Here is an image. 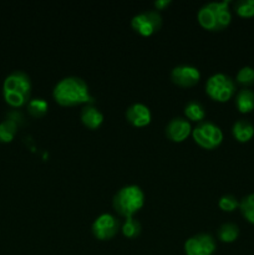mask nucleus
Here are the masks:
<instances>
[{"mask_svg":"<svg viewBox=\"0 0 254 255\" xmlns=\"http://www.w3.org/2000/svg\"><path fill=\"white\" fill-rule=\"evenodd\" d=\"M191 132V124L183 117H174L166 126V136L173 142H183Z\"/></svg>","mask_w":254,"mask_h":255,"instance_id":"nucleus-11","label":"nucleus"},{"mask_svg":"<svg viewBox=\"0 0 254 255\" xmlns=\"http://www.w3.org/2000/svg\"><path fill=\"white\" fill-rule=\"evenodd\" d=\"M231 1H213L203 5L198 10L197 19L199 25L209 31H222L232 21V14L229 10Z\"/></svg>","mask_w":254,"mask_h":255,"instance_id":"nucleus-3","label":"nucleus"},{"mask_svg":"<svg viewBox=\"0 0 254 255\" xmlns=\"http://www.w3.org/2000/svg\"><path fill=\"white\" fill-rule=\"evenodd\" d=\"M134 31L142 36H151L162 26V16L157 10H147L134 15L131 20Z\"/></svg>","mask_w":254,"mask_h":255,"instance_id":"nucleus-7","label":"nucleus"},{"mask_svg":"<svg viewBox=\"0 0 254 255\" xmlns=\"http://www.w3.org/2000/svg\"><path fill=\"white\" fill-rule=\"evenodd\" d=\"M184 115L191 121L203 122L204 117H206V109H204V106L199 101L192 100L184 107Z\"/></svg>","mask_w":254,"mask_h":255,"instance_id":"nucleus-16","label":"nucleus"},{"mask_svg":"<svg viewBox=\"0 0 254 255\" xmlns=\"http://www.w3.org/2000/svg\"><path fill=\"white\" fill-rule=\"evenodd\" d=\"M236 80L238 84L243 85V86H251L254 84V69L251 66L242 67L237 72Z\"/></svg>","mask_w":254,"mask_h":255,"instance_id":"nucleus-23","label":"nucleus"},{"mask_svg":"<svg viewBox=\"0 0 254 255\" xmlns=\"http://www.w3.org/2000/svg\"><path fill=\"white\" fill-rule=\"evenodd\" d=\"M218 207L224 212H233L237 208H239V202L232 194H224V196H222L219 198Z\"/></svg>","mask_w":254,"mask_h":255,"instance_id":"nucleus-24","label":"nucleus"},{"mask_svg":"<svg viewBox=\"0 0 254 255\" xmlns=\"http://www.w3.org/2000/svg\"><path fill=\"white\" fill-rule=\"evenodd\" d=\"M192 136L194 142L202 148L213 149L218 147L223 141V132L216 124L209 121L199 122L193 129Z\"/></svg>","mask_w":254,"mask_h":255,"instance_id":"nucleus-6","label":"nucleus"},{"mask_svg":"<svg viewBox=\"0 0 254 255\" xmlns=\"http://www.w3.org/2000/svg\"><path fill=\"white\" fill-rule=\"evenodd\" d=\"M234 10L242 17H253L254 0H239L234 4Z\"/></svg>","mask_w":254,"mask_h":255,"instance_id":"nucleus-22","label":"nucleus"},{"mask_svg":"<svg viewBox=\"0 0 254 255\" xmlns=\"http://www.w3.org/2000/svg\"><path fill=\"white\" fill-rule=\"evenodd\" d=\"M112 204L115 211L121 216L126 218L133 217V214L143 207L144 193L136 184L125 186L115 194Z\"/></svg>","mask_w":254,"mask_h":255,"instance_id":"nucleus-4","label":"nucleus"},{"mask_svg":"<svg viewBox=\"0 0 254 255\" xmlns=\"http://www.w3.org/2000/svg\"><path fill=\"white\" fill-rule=\"evenodd\" d=\"M171 2V0H157V1H154L153 5L157 10H164Z\"/></svg>","mask_w":254,"mask_h":255,"instance_id":"nucleus-25","label":"nucleus"},{"mask_svg":"<svg viewBox=\"0 0 254 255\" xmlns=\"http://www.w3.org/2000/svg\"><path fill=\"white\" fill-rule=\"evenodd\" d=\"M121 229L125 237L133 239L138 237L139 233H141V223L137 219H134L133 217H128V218H126Z\"/></svg>","mask_w":254,"mask_h":255,"instance_id":"nucleus-21","label":"nucleus"},{"mask_svg":"<svg viewBox=\"0 0 254 255\" xmlns=\"http://www.w3.org/2000/svg\"><path fill=\"white\" fill-rule=\"evenodd\" d=\"M206 92L214 101L227 102L236 94V84L231 76L218 72L207 80Z\"/></svg>","mask_w":254,"mask_h":255,"instance_id":"nucleus-5","label":"nucleus"},{"mask_svg":"<svg viewBox=\"0 0 254 255\" xmlns=\"http://www.w3.org/2000/svg\"><path fill=\"white\" fill-rule=\"evenodd\" d=\"M17 132V124L12 120L6 119L0 122V141L11 142Z\"/></svg>","mask_w":254,"mask_h":255,"instance_id":"nucleus-18","label":"nucleus"},{"mask_svg":"<svg viewBox=\"0 0 254 255\" xmlns=\"http://www.w3.org/2000/svg\"><path fill=\"white\" fill-rule=\"evenodd\" d=\"M120 222L112 214L104 213L97 217L92 223V233L99 241H110L117 234Z\"/></svg>","mask_w":254,"mask_h":255,"instance_id":"nucleus-9","label":"nucleus"},{"mask_svg":"<svg viewBox=\"0 0 254 255\" xmlns=\"http://www.w3.org/2000/svg\"><path fill=\"white\" fill-rule=\"evenodd\" d=\"M239 209L241 213L249 223L254 224V193L243 197L239 202Z\"/></svg>","mask_w":254,"mask_h":255,"instance_id":"nucleus-19","label":"nucleus"},{"mask_svg":"<svg viewBox=\"0 0 254 255\" xmlns=\"http://www.w3.org/2000/svg\"><path fill=\"white\" fill-rule=\"evenodd\" d=\"M55 101L61 106H76V105L94 102L89 90V85L81 77L69 76L60 80L52 91Z\"/></svg>","mask_w":254,"mask_h":255,"instance_id":"nucleus-1","label":"nucleus"},{"mask_svg":"<svg viewBox=\"0 0 254 255\" xmlns=\"http://www.w3.org/2000/svg\"><path fill=\"white\" fill-rule=\"evenodd\" d=\"M80 117H81L82 124L90 129L99 128L102 125V122H104V115H102V112L99 109L92 106V105H86L81 110Z\"/></svg>","mask_w":254,"mask_h":255,"instance_id":"nucleus-13","label":"nucleus"},{"mask_svg":"<svg viewBox=\"0 0 254 255\" xmlns=\"http://www.w3.org/2000/svg\"><path fill=\"white\" fill-rule=\"evenodd\" d=\"M239 237V228L234 223H223L218 228V238L223 243H233Z\"/></svg>","mask_w":254,"mask_h":255,"instance_id":"nucleus-17","label":"nucleus"},{"mask_svg":"<svg viewBox=\"0 0 254 255\" xmlns=\"http://www.w3.org/2000/svg\"><path fill=\"white\" fill-rule=\"evenodd\" d=\"M49 110V104L44 99H32L27 102V111L32 117H42Z\"/></svg>","mask_w":254,"mask_h":255,"instance_id":"nucleus-20","label":"nucleus"},{"mask_svg":"<svg viewBox=\"0 0 254 255\" xmlns=\"http://www.w3.org/2000/svg\"><path fill=\"white\" fill-rule=\"evenodd\" d=\"M236 106L241 114H249L254 110V91L242 89L236 96Z\"/></svg>","mask_w":254,"mask_h":255,"instance_id":"nucleus-15","label":"nucleus"},{"mask_svg":"<svg viewBox=\"0 0 254 255\" xmlns=\"http://www.w3.org/2000/svg\"><path fill=\"white\" fill-rule=\"evenodd\" d=\"M216 241L211 234L199 233L191 237L184 243L186 255H212L216 252Z\"/></svg>","mask_w":254,"mask_h":255,"instance_id":"nucleus-8","label":"nucleus"},{"mask_svg":"<svg viewBox=\"0 0 254 255\" xmlns=\"http://www.w3.org/2000/svg\"><path fill=\"white\" fill-rule=\"evenodd\" d=\"M172 81L182 87H192L198 84L201 72L192 65H178L171 72Z\"/></svg>","mask_w":254,"mask_h":255,"instance_id":"nucleus-10","label":"nucleus"},{"mask_svg":"<svg viewBox=\"0 0 254 255\" xmlns=\"http://www.w3.org/2000/svg\"><path fill=\"white\" fill-rule=\"evenodd\" d=\"M31 81L26 72L15 70L10 72L2 84V96L12 107H21L30 101Z\"/></svg>","mask_w":254,"mask_h":255,"instance_id":"nucleus-2","label":"nucleus"},{"mask_svg":"<svg viewBox=\"0 0 254 255\" xmlns=\"http://www.w3.org/2000/svg\"><path fill=\"white\" fill-rule=\"evenodd\" d=\"M232 133H233L234 138L237 141L246 143V142L251 141L253 138L254 126L248 120H238V121L234 122L233 127H232Z\"/></svg>","mask_w":254,"mask_h":255,"instance_id":"nucleus-14","label":"nucleus"},{"mask_svg":"<svg viewBox=\"0 0 254 255\" xmlns=\"http://www.w3.org/2000/svg\"><path fill=\"white\" fill-rule=\"evenodd\" d=\"M126 119L132 126L134 127H144L149 125L152 120L151 110L148 106L144 104L137 102V104L131 105L128 109L126 110Z\"/></svg>","mask_w":254,"mask_h":255,"instance_id":"nucleus-12","label":"nucleus"}]
</instances>
